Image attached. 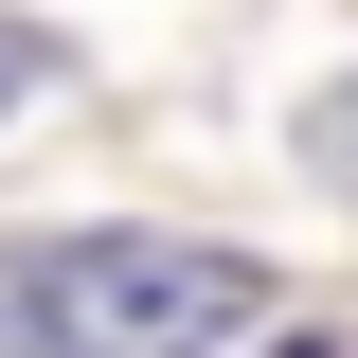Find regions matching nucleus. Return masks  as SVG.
<instances>
[{"mask_svg":"<svg viewBox=\"0 0 358 358\" xmlns=\"http://www.w3.org/2000/svg\"><path fill=\"white\" fill-rule=\"evenodd\" d=\"M287 358H358V341H341V322H305V341H287Z\"/></svg>","mask_w":358,"mask_h":358,"instance_id":"obj_4","label":"nucleus"},{"mask_svg":"<svg viewBox=\"0 0 358 358\" xmlns=\"http://www.w3.org/2000/svg\"><path fill=\"white\" fill-rule=\"evenodd\" d=\"M36 287V341L54 358H215L233 322L268 305L251 251H197V233H72V251L18 268Z\"/></svg>","mask_w":358,"mask_h":358,"instance_id":"obj_1","label":"nucleus"},{"mask_svg":"<svg viewBox=\"0 0 358 358\" xmlns=\"http://www.w3.org/2000/svg\"><path fill=\"white\" fill-rule=\"evenodd\" d=\"M305 162H322V179H358V72H341V90L305 108Z\"/></svg>","mask_w":358,"mask_h":358,"instance_id":"obj_2","label":"nucleus"},{"mask_svg":"<svg viewBox=\"0 0 358 358\" xmlns=\"http://www.w3.org/2000/svg\"><path fill=\"white\" fill-rule=\"evenodd\" d=\"M54 72H72V54H54L36 18H0V108H18V90H54Z\"/></svg>","mask_w":358,"mask_h":358,"instance_id":"obj_3","label":"nucleus"}]
</instances>
